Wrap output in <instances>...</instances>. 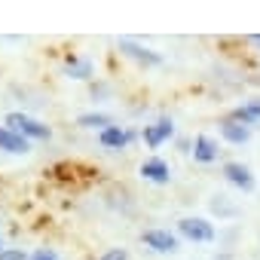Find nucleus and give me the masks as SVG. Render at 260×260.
<instances>
[{
  "instance_id": "obj_1",
  "label": "nucleus",
  "mask_w": 260,
  "mask_h": 260,
  "mask_svg": "<svg viewBox=\"0 0 260 260\" xmlns=\"http://www.w3.org/2000/svg\"><path fill=\"white\" fill-rule=\"evenodd\" d=\"M7 128H13V132L22 135V138H49L52 135L49 125H43V122H37V119H31L25 113H10L7 116Z\"/></svg>"
},
{
  "instance_id": "obj_2",
  "label": "nucleus",
  "mask_w": 260,
  "mask_h": 260,
  "mask_svg": "<svg viewBox=\"0 0 260 260\" xmlns=\"http://www.w3.org/2000/svg\"><path fill=\"white\" fill-rule=\"evenodd\" d=\"M178 230H181V236H187L193 242H211L214 239V226L208 220H202V217H184L178 223Z\"/></svg>"
},
{
  "instance_id": "obj_3",
  "label": "nucleus",
  "mask_w": 260,
  "mask_h": 260,
  "mask_svg": "<svg viewBox=\"0 0 260 260\" xmlns=\"http://www.w3.org/2000/svg\"><path fill=\"white\" fill-rule=\"evenodd\" d=\"M144 245L153 248V251H159V254L178 251V239H175L169 230H150V233H144Z\"/></svg>"
},
{
  "instance_id": "obj_4",
  "label": "nucleus",
  "mask_w": 260,
  "mask_h": 260,
  "mask_svg": "<svg viewBox=\"0 0 260 260\" xmlns=\"http://www.w3.org/2000/svg\"><path fill=\"white\" fill-rule=\"evenodd\" d=\"M119 49L128 55V58H135V61H141V64H159L162 58H159V52H153V49H147V46H138L135 40H119Z\"/></svg>"
},
{
  "instance_id": "obj_5",
  "label": "nucleus",
  "mask_w": 260,
  "mask_h": 260,
  "mask_svg": "<svg viewBox=\"0 0 260 260\" xmlns=\"http://www.w3.org/2000/svg\"><path fill=\"white\" fill-rule=\"evenodd\" d=\"M223 175L230 184H236L239 190H254V175L242 166V162H226L223 166Z\"/></svg>"
},
{
  "instance_id": "obj_6",
  "label": "nucleus",
  "mask_w": 260,
  "mask_h": 260,
  "mask_svg": "<svg viewBox=\"0 0 260 260\" xmlns=\"http://www.w3.org/2000/svg\"><path fill=\"white\" fill-rule=\"evenodd\" d=\"M172 132H175L172 119H159V122H153V125L144 128V141H147V147H159L166 138H172Z\"/></svg>"
},
{
  "instance_id": "obj_7",
  "label": "nucleus",
  "mask_w": 260,
  "mask_h": 260,
  "mask_svg": "<svg viewBox=\"0 0 260 260\" xmlns=\"http://www.w3.org/2000/svg\"><path fill=\"white\" fill-rule=\"evenodd\" d=\"M0 150H7V153H28L31 147H28V138L16 135L13 128H7V125H0Z\"/></svg>"
},
{
  "instance_id": "obj_8",
  "label": "nucleus",
  "mask_w": 260,
  "mask_h": 260,
  "mask_svg": "<svg viewBox=\"0 0 260 260\" xmlns=\"http://www.w3.org/2000/svg\"><path fill=\"white\" fill-rule=\"evenodd\" d=\"M141 175L147 181H153V184H169V178H172V172H169V166L162 159H147L141 166Z\"/></svg>"
},
{
  "instance_id": "obj_9",
  "label": "nucleus",
  "mask_w": 260,
  "mask_h": 260,
  "mask_svg": "<svg viewBox=\"0 0 260 260\" xmlns=\"http://www.w3.org/2000/svg\"><path fill=\"white\" fill-rule=\"evenodd\" d=\"M217 153H220V150H217V144H214L208 135H199V138H196V144H193V156H196L199 162H214Z\"/></svg>"
},
{
  "instance_id": "obj_10",
  "label": "nucleus",
  "mask_w": 260,
  "mask_h": 260,
  "mask_svg": "<svg viewBox=\"0 0 260 260\" xmlns=\"http://www.w3.org/2000/svg\"><path fill=\"white\" fill-rule=\"evenodd\" d=\"M220 135L230 141V144H245L248 141V125H242V122H233V119H226L223 125H220Z\"/></svg>"
},
{
  "instance_id": "obj_11",
  "label": "nucleus",
  "mask_w": 260,
  "mask_h": 260,
  "mask_svg": "<svg viewBox=\"0 0 260 260\" xmlns=\"http://www.w3.org/2000/svg\"><path fill=\"white\" fill-rule=\"evenodd\" d=\"M101 144L110 147V150H122L128 144V132H122L119 125H110V128H104V132H101Z\"/></svg>"
},
{
  "instance_id": "obj_12",
  "label": "nucleus",
  "mask_w": 260,
  "mask_h": 260,
  "mask_svg": "<svg viewBox=\"0 0 260 260\" xmlns=\"http://www.w3.org/2000/svg\"><path fill=\"white\" fill-rule=\"evenodd\" d=\"M254 119H260V101H251L233 113V122H242V125H251Z\"/></svg>"
},
{
  "instance_id": "obj_13",
  "label": "nucleus",
  "mask_w": 260,
  "mask_h": 260,
  "mask_svg": "<svg viewBox=\"0 0 260 260\" xmlns=\"http://www.w3.org/2000/svg\"><path fill=\"white\" fill-rule=\"evenodd\" d=\"M68 74L77 77V80H89L92 77V64L89 61H80V58H68Z\"/></svg>"
},
{
  "instance_id": "obj_14",
  "label": "nucleus",
  "mask_w": 260,
  "mask_h": 260,
  "mask_svg": "<svg viewBox=\"0 0 260 260\" xmlns=\"http://www.w3.org/2000/svg\"><path fill=\"white\" fill-rule=\"evenodd\" d=\"M80 125H89V128H101V132H104V128H110L113 122H110V116H104V113H86V116H80Z\"/></svg>"
},
{
  "instance_id": "obj_15",
  "label": "nucleus",
  "mask_w": 260,
  "mask_h": 260,
  "mask_svg": "<svg viewBox=\"0 0 260 260\" xmlns=\"http://www.w3.org/2000/svg\"><path fill=\"white\" fill-rule=\"evenodd\" d=\"M0 260H28V254L22 248H4L0 251Z\"/></svg>"
},
{
  "instance_id": "obj_16",
  "label": "nucleus",
  "mask_w": 260,
  "mask_h": 260,
  "mask_svg": "<svg viewBox=\"0 0 260 260\" xmlns=\"http://www.w3.org/2000/svg\"><path fill=\"white\" fill-rule=\"evenodd\" d=\"M28 260H58V254H55L52 248H37V251L28 257Z\"/></svg>"
},
{
  "instance_id": "obj_17",
  "label": "nucleus",
  "mask_w": 260,
  "mask_h": 260,
  "mask_svg": "<svg viewBox=\"0 0 260 260\" xmlns=\"http://www.w3.org/2000/svg\"><path fill=\"white\" fill-rule=\"evenodd\" d=\"M101 260H128V254H125V248H110Z\"/></svg>"
},
{
  "instance_id": "obj_18",
  "label": "nucleus",
  "mask_w": 260,
  "mask_h": 260,
  "mask_svg": "<svg viewBox=\"0 0 260 260\" xmlns=\"http://www.w3.org/2000/svg\"><path fill=\"white\" fill-rule=\"evenodd\" d=\"M251 43H257V46H260V34H254V37H251Z\"/></svg>"
},
{
  "instance_id": "obj_19",
  "label": "nucleus",
  "mask_w": 260,
  "mask_h": 260,
  "mask_svg": "<svg viewBox=\"0 0 260 260\" xmlns=\"http://www.w3.org/2000/svg\"><path fill=\"white\" fill-rule=\"evenodd\" d=\"M0 251H4V245H0Z\"/></svg>"
}]
</instances>
